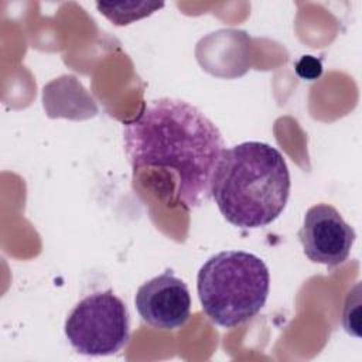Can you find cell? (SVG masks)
<instances>
[{"label":"cell","mask_w":362,"mask_h":362,"mask_svg":"<svg viewBox=\"0 0 362 362\" xmlns=\"http://www.w3.org/2000/svg\"><path fill=\"white\" fill-rule=\"evenodd\" d=\"M298 239L311 262L334 267L349 257L356 233L335 206L321 202L307 209Z\"/></svg>","instance_id":"5"},{"label":"cell","mask_w":362,"mask_h":362,"mask_svg":"<svg viewBox=\"0 0 362 362\" xmlns=\"http://www.w3.org/2000/svg\"><path fill=\"white\" fill-rule=\"evenodd\" d=\"M71 346L86 356H107L126 346L130 318L126 304L110 288L79 300L64 325Z\"/></svg>","instance_id":"4"},{"label":"cell","mask_w":362,"mask_h":362,"mask_svg":"<svg viewBox=\"0 0 362 362\" xmlns=\"http://www.w3.org/2000/svg\"><path fill=\"white\" fill-rule=\"evenodd\" d=\"M269 290L266 263L245 250H223L211 256L197 276L202 311L225 328L252 320L266 304Z\"/></svg>","instance_id":"3"},{"label":"cell","mask_w":362,"mask_h":362,"mask_svg":"<svg viewBox=\"0 0 362 362\" xmlns=\"http://www.w3.org/2000/svg\"><path fill=\"white\" fill-rule=\"evenodd\" d=\"M164 3H105L98 1L96 7L100 14H103L115 25H127L136 20L153 14L156 10L161 8Z\"/></svg>","instance_id":"7"},{"label":"cell","mask_w":362,"mask_h":362,"mask_svg":"<svg viewBox=\"0 0 362 362\" xmlns=\"http://www.w3.org/2000/svg\"><path fill=\"white\" fill-rule=\"evenodd\" d=\"M134 305L146 324L156 329L173 331L188 321L191 296L187 283L165 270L137 288Z\"/></svg>","instance_id":"6"},{"label":"cell","mask_w":362,"mask_h":362,"mask_svg":"<svg viewBox=\"0 0 362 362\" xmlns=\"http://www.w3.org/2000/svg\"><path fill=\"white\" fill-rule=\"evenodd\" d=\"M290 187V171L283 154L267 143L245 141L223 150L211 195L229 223L256 229L281 215Z\"/></svg>","instance_id":"2"},{"label":"cell","mask_w":362,"mask_h":362,"mask_svg":"<svg viewBox=\"0 0 362 362\" xmlns=\"http://www.w3.org/2000/svg\"><path fill=\"white\" fill-rule=\"evenodd\" d=\"M126 157L136 175L143 168L170 173L175 204L192 209L211 195L225 143L215 123L194 105L174 98L144 103L123 124Z\"/></svg>","instance_id":"1"},{"label":"cell","mask_w":362,"mask_h":362,"mask_svg":"<svg viewBox=\"0 0 362 362\" xmlns=\"http://www.w3.org/2000/svg\"><path fill=\"white\" fill-rule=\"evenodd\" d=\"M296 74L304 81H315L322 74V64L313 55H303L294 65Z\"/></svg>","instance_id":"8"}]
</instances>
